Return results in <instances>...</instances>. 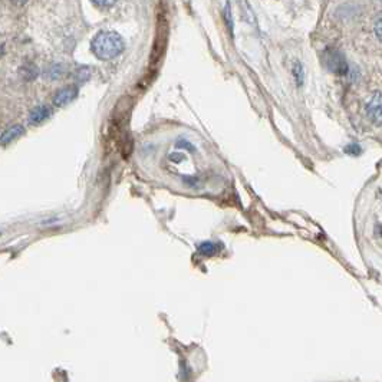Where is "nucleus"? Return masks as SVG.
<instances>
[{
  "label": "nucleus",
  "instance_id": "obj_7",
  "mask_svg": "<svg viewBox=\"0 0 382 382\" xmlns=\"http://www.w3.org/2000/svg\"><path fill=\"white\" fill-rule=\"evenodd\" d=\"M221 244L214 243V242H203L201 244H198V252L204 254V256H214L221 250Z\"/></svg>",
  "mask_w": 382,
  "mask_h": 382
},
{
  "label": "nucleus",
  "instance_id": "obj_1",
  "mask_svg": "<svg viewBox=\"0 0 382 382\" xmlns=\"http://www.w3.org/2000/svg\"><path fill=\"white\" fill-rule=\"evenodd\" d=\"M91 48L98 59L111 61V59H115L121 55L122 50L125 48V43L116 32L104 31V32L98 33L97 36L92 39Z\"/></svg>",
  "mask_w": 382,
  "mask_h": 382
},
{
  "label": "nucleus",
  "instance_id": "obj_11",
  "mask_svg": "<svg viewBox=\"0 0 382 382\" xmlns=\"http://www.w3.org/2000/svg\"><path fill=\"white\" fill-rule=\"evenodd\" d=\"M95 6H98V8H102V9H106V8H111V6H114L115 3L118 2V0H91Z\"/></svg>",
  "mask_w": 382,
  "mask_h": 382
},
{
  "label": "nucleus",
  "instance_id": "obj_6",
  "mask_svg": "<svg viewBox=\"0 0 382 382\" xmlns=\"http://www.w3.org/2000/svg\"><path fill=\"white\" fill-rule=\"evenodd\" d=\"M23 134L24 128L22 125H13V127L8 128V130L0 135V142H2L3 145H8L12 141H15V139L19 138V137H22Z\"/></svg>",
  "mask_w": 382,
  "mask_h": 382
},
{
  "label": "nucleus",
  "instance_id": "obj_5",
  "mask_svg": "<svg viewBox=\"0 0 382 382\" xmlns=\"http://www.w3.org/2000/svg\"><path fill=\"white\" fill-rule=\"evenodd\" d=\"M52 115V109L46 105H39L36 108H33L29 114V122L36 125V124H41V122L46 121L49 116Z\"/></svg>",
  "mask_w": 382,
  "mask_h": 382
},
{
  "label": "nucleus",
  "instance_id": "obj_9",
  "mask_svg": "<svg viewBox=\"0 0 382 382\" xmlns=\"http://www.w3.org/2000/svg\"><path fill=\"white\" fill-rule=\"evenodd\" d=\"M20 72H22V76H23L26 81H33L38 76V68L32 65V64H27V65H24L20 69Z\"/></svg>",
  "mask_w": 382,
  "mask_h": 382
},
{
  "label": "nucleus",
  "instance_id": "obj_15",
  "mask_svg": "<svg viewBox=\"0 0 382 382\" xmlns=\"http://www.w3.org/2000/svg\"><path fill=\"white\" fill-rule=\"evenodd\" d=\"M15 6H24L29 0H10Z\"/></svg>",
  "mask_w": 382,
  "mask_h": 382
},
{
  "label": "nucleus",
  "instance_id": "obj_3",
  "mask_svg": "<svg viewBox=\"0 0 382 382\" xmlns=\"http://www.w3.org/2000/svg\"><path fill=\"white\" fill-rule=\"evenodd\" d=\"M78 97V88L75 85H69L62 90H59L53 97V105L56 106H66L71 104L75 98Z\"/></svg>",
  "mask_w": 382,
  "mask_h": 382
},
{
  "label": "nucleus",
  "instance_id": "obj_13",
  "mask_svg": "<svg viewBox=\"0 0 382 382\" xmlns=\"http://www.w3.org/2000/svg\"><path fill=\"white\" fill-rule=\"evenodd\" d=\"M375 29H376V36H378V39H381L382 33H381V17H378V20H376V24H375Z\"/></svg>",
  "mask_w": 382,
  "mask_h": 382
},
{
  "label": "nucleus",
  "instance_id": "obj_14",
  "mask_svg": "<svg viewBox=\"0 0 382 382\" xmlns=\"http://www.w3.org/2000/svg\"><path fill=\"white\" fill-rule=\"evenodd\" d=\"M226 16H227L228 27L231 29V27H233V24H231V15H230V5H227V6H226Z\"/></svg>",
  "mask_w": 382,
  "mask_h": 382
},
{
  "label": "nucleus",
  "instance_id": "obj_10",
  "mask_svg": "<svg viewBox=\"0 0 382 382\" xmlns=\"http://www.w3.org/2000/svg\"><path fill=\"white\" fill-rule=\"evenodd\" d=\"M293 73H295V78L298 81V85L301 86L302 83H303V75H305V72H303V68H302L299 62H296L295 66H293Z\"/></svg>",
  "mask_w": 382,
  "mask_h": 382
},
{
  "label": "nucleus",
  "instance_id": "obj_2",
  "mask_svg": "<svg viewBox=\"0 0 382 382\" xmlns=\"http://www.w3.org/2000/svg\"><path fill=\"white\" fill-rule=\"evenodd\" d=\"M324 62H325V66L331 72L338 73V75H345L349 69L346 59L338 49L326 50L325 55H324Z\"/></svg>",
  "mask_w": 382,
  "mask_h": 382
},
{
  "label": "nucleus",
  "instance_id": "obj_8",
  "mask_svg": "<svg viewBox=\"0 0 382 382\" xmlns=\"http://www.w3.org/2000/svg\"><path fill=\"white\" fill-rule=\"evenodd\" d=\"M64 73H65V68L62 65H59V64H55V65H52L46 71V78L55 81V79H59Z\"/></svg>",
  "mask_w": 382,
  "mask_h": 382
},
{
  "label": "nucleus",
  "instance_id": "obj_12",
  "mask_svg": "<svg viewBox=\"0 0 382 382\" xmlns=\"http://www.w3.org/2000/svg\"><path fill=\"white\" fill-rule=\"evenodd\" d=\"M175 145L179 146V148H187V150H191V151H194V146L191 145V142H188L187 139H179Z\"/></svg>",
  "mask_w": 382,
  "mask_h": 382
},
{
  "label": "nucleus",
  "instance_id": "obj_4",
  "mask_svg": "<svg viewBox=\"0 0 382 382\" xmlns=\"http://www.w3.org/2000/svg\"><path fill=\"white\" fill-rule=\"evenodd\" d=\"M366 114L368 116L375 121L378 125L381 124V94L378 92L376 95H375L372 99H371V102L366 105Z\"/></svg>",
  "mask_w": 382,
  "mask_h": 382
}]
</instances>
